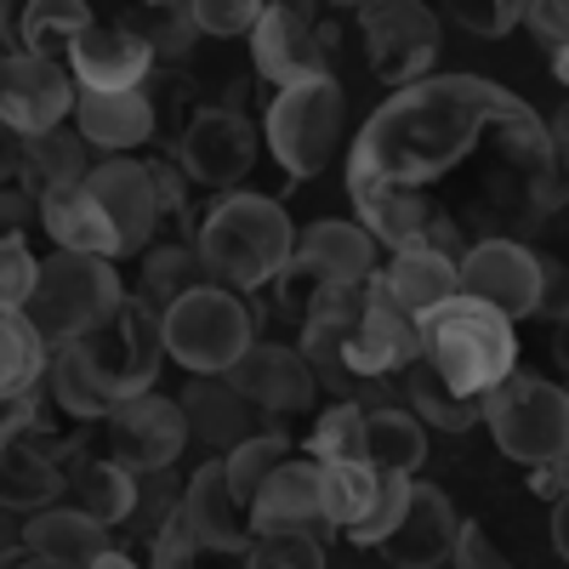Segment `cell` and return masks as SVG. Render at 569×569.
I'll return each instance as SVG.
<instances>
[{"label": "cell", "mask_w": 569, "mask_h": 569, "mask_svg": "<svg viewBox=\"0 0 569 569\" xmlns=\"http://www.w3.org/2000/svg\"><path fill=\"white\" fill-rule=\"evenodd\" d=\"M461 177L450 222L479 240H525L558 200L547 120L485 74H427L376 109L348 149V194H416L439 211Z\"/></svg>", "instance_id": "6da1fadb"}, {"label": "cell", "mask_w": 569, "mask_h": 569, "mask_svg": "<svg viewBox=\"0 0 569 569\" xmlns=\"http://www.w3.org/2000/svg\"><path fill=\"white\" fill-rule=\"evenodd\" d=\"M160 359H166L160 313L142 308L137 297H126L120 313L103 330H91V337H80V342L52 353V365H46V388H52V405L63 416L103 421L114 405L154 388Z\"/></svg>", "instance_id": "7a4b0ae2"}, {"label": "cell", "mask_w": 569, "mask_h": 569, "mask_svg": "<svg viewBox=\"0 0 569 569\" xmlns=\"http://www.w3.org/2000/svg\"><path fill=\"white\" fill-rule=\"evenodd\" d=\"M194 251L211 284L246 297V291H268L297 262V228L284 217V206L268 194H222L200 217Z\"/></svg>", "instance_id": "3957f363"}, {"label": "cell", "mask_w": 569, "mask_h": 569, "mask_svg": "<svg viewBox=\"0 0 569 569\" xmlns=\"http://www.w3.org/2000/svg\"><path fill=\"white\" fill-rule=\"evenodd\" d=\"M416 330H421V359L433 365L461 399H490L518 370L512 319H501L496 308L472 302V297H450L445 308L421 313Z\"/></svg>", "instance_id": "277c9868"}, {"label": "cell", "mask_w": 569, "mask_h": 569, "mask_svg": "<svg viewBox=\"0 0 569 569\" xmlns=\"http://www.w3.org/2000/svg\"><path fill=\"white\" fill-rule=\"evenodd\" d=\"M126 302V284L114 273V262L98 257H74V251H52L34 268V291L23 302V319L34 325V337L46 348H69L91 330H103Z\"/></svg>", "instance_id": "5b68a950"}, {"label": "cell", "mask_w": 569, "mask_h": 569, "mask_svg": "<svg viewBox=\"0 0 569 569\" xmlns=\"http://www.w3.org/2000/svg\"><path fill=\"white\" fill-rule=\"evenodd\" d=\"M342 126H348V98H342L337 74L284 86L262 109V137L273 149V166L291 182H308V177H319L330 160H337Z\"/></svg>", "instance_id": "8992f818"}, {"label": "cell", "mask_w": 569, "mask_h": 569, "mask_svg": "<svg viewBox=\"0 0 569 569\" xmlns=\"http://www.w3.org/2000/svg\"><path fill=\"white\" fill-rule=\"evenodd\" d=\"M160 342L166 359H177L188 376H228L257 342V319L246 297L222 291V284H200V291L177 297L160 313Z\"/></svg>", "instance_id": "52a82bcc"}, {"label": "cell", "mask_w": 569, "mask_h": 569, "mask_svg": "<svg viewBox=\"0 0 569 569\" xmlns=\"http://www.w3.org/2000/svg\"><path fill=\"white\" fill-rule=\"evenodd\" d=\"M485 427L507 461L518 467H552L569 445V393L547 376L512 370L507 382L485 399Z\"/></svg>", "instance_id": "ba28073f"}, {"label": "cell", "mask_w": 569, "mask_h": 569, "mask_svg": "<svg viewBox=\"0 0 569 569\" xmlns=\"http://www.w3.org/2000/svg\"><path fill=\"white\" fill-rule=\"evenodd\" d=\"M359 29H365L370 74L393 91L427 80V69L439 63L445 23H439V12L416 7V0H370V7H359Z\"/></svg>", "instance_id": "9c48e42d"}, {"label": "cell", "mask_w": 569, "mask_h": 569, "mask_svg": "<svg viewBox=\"0 0 569 569\" xmlns=\"http://www.w3.org/2000/svg\"><path fill=\"white\" fill-rule=\"evenodd\" d=\"M461 297L496 308L501 319H536L547 313V262L525 240H472L456 262Z\"/></svg>", "instance_id": "30bf717a"}, {"label": "cell", "mask_w": 569, "mask_h": 569, "mask_svg": "<svg viewBox=\"0 0 569 569\" xmlns=\"http://www.w3.org/2000/svg\"><path fill=\"white\" fill-rule=\"evenodd\" d=\"M251 74L268 86V98L284 86H302L330 74V29L313 7H297V0H279V7H262L257 29H251Z\"/></svg>", "instance_id": "8fae6325"}, {"label": "cell", "mask_w": 569, "mask_h": 569, "mask_svg": "<svg viewBox=\"0 0 569 569\" xmlns=\"http://www.w3.org/2000/svg\"><path fill=\"white\" fill-rule=\"evenodd\" d=\"M86 194L98 200V211L114 222L120 233V251L137 257L160 240V222L171 217L166 200H160V177H154V160H103L86 171Z\"/></svg>", "instance_id": "7c38bea8"}, {"label": "cell", "mask_w": 569, "mask_h": 569, "mask_svg": "<svg viewBox=\"0 0 569 569\" xmlns=\"http://www.w3.org/2000/svg\"><path fill=\"white\" fill-rule=\"evenodd\" d=\"M171 166L182 177L206 182V188H233L257 166V131H251V120L240 109L206 103V109H194V120L182 126L177 149H171Z\"/></svg>", "instance_id": "4fadbf2b"}, {"label": "cell", "mask_w": 569, "mask_h": 569, "mask_svg": "<svg viewBox=\"0 0 569 569\" xmlns=\"http://www.w3.org/2000/svg\"><path fill=\"white\" fill-rule=\"evenodd\" d=\"M421 359V330L416 319L388 297L382 273H376L365 284V313L353 319V337H348V370L353 382H393V376H405L410 365Z\"/></svg>", "instance_id": "5bb4252c"}, {"label": "cell", "mask_w": 569, "mask_h": 569, "mask_svg": "<svg viewBox=\"0 0 569 569\" xmlns=\"http://www.w3.org/2000/svg\"><path fill=\"white\" fill-rule=\"evenodd\" d=\"M103 433H109V456L142 479V472H171V461L188 445V421L177 399L137 393L103 416Z\"/></svg>", "instance_id": "9a60e30c"}, {"label": "cell", "mask_w": 569, "mask_h": 569, "mask_svg": "<svg viewBox=\"0 0 569 569\" xmlns=\"http://www.w3.org/2000/svg\"><path fill=\"white\" fill-rule=\"evenodd\" d=\"M74 80L63 63H46V58H0V126H12L23 142L58 131L74 114Z\"/></svg>", "instance_id": "2e32d148"}, {"label": "cell", "mask_w": 569, "mask_h": 569, "mask_svg": "<svg viewBox=\"0 0 569 569\" xmlns=\"http://www.w3.org/2000/svg\"><path fill=\"white\" fill-rule=\"evenodd\" d=\"M222 382L240 393L257 416H302L308 405H313V393H319V382H313V370L302 365V353L297 348H279V342H251V353L233 365Z\"/></svg>", "instance_id": "e0dca14e"}, {"label": "cell", "mask_w": 569, "mask_h": 569, "mask_svg": "<svg viewBox=\"0 0 569 569\" xmlns=\"http://www.w3.org/2000/svg\"><path fill=\"white\" fill-rule=\"evenodd\" d=\"M456 536H461V518H456L450 496L439 485H410L399 525L382 536L376 552L393 569H445L450 552H456Z\"/></svg>", "instance_id": "ac0fdd59"}, {"label": "cell", "mask_w": 569, "mask_h": 569, "mask_svg": "<svg viewBox=\"0 0 569 569\" xmlns=\"http://www.w3.org/2000/svg\"><path fill=\"white\" fill-rule=\"evenodd\" d=\"M74 91H142L149 74H160V63L149 58V46H142L131 29L120 23H91L63 58Z\"/></svg>", "instance_id": "d6986e66"}, {"label": "cell", "mask_w": 569, "mask_h": 569, "mask_svg": "<svg viewBox=\"0 0 569 569\" xmlns=\"http://www.w3.org/2000/svg\"><path fill=\"white\" fill-rule=\"evenodd\" d=\"M182 518H188V536H194L200 552H246L257 541L251 530V507L233 496L228 485V467L206 461L182 490Z\"/></svg>", "instance_id": "ffe728a7"}, {"label": "cell", "mask_w": 569, "mask_h": 569, "mask_svg": "<svg viewBox=\"0 0 569 569\" xmlns=\"http://www.w3.org/2000/svg\"><path fill=\"white\" fill-rule=\"evenodd\" d=\"M251 530L257 536H337L319 512V461H279L273 479L257 490L251 501Z\"/></svg>", "instance_id": "44dd1931"}, {"label": "cell", "mask_w": 569, "mask_h": 569, "mask_svg": "<svg viewBox=\"0 0 569 569\" xmlns=\"http://www.w3.org/2000/svg\"><path fill=\"white\" fill-rule=\"evenodd\" d=\"M297 262L325 291H365L382 273V246L359 222H313L308 233H297Z\"/></svg>", "instance_id": "7402d4cb"}, {"label": "cell", "mask_w": 569, "mask_h": 569, "mask_svg": "<svg viewBox=\"0 0 569 569\" xmlns=\"http://www.w3.org/2000/svg\"><path fill=\"white\" fill-rule=\"evenodd\" d=\"M74 131L86 149L103 154H137L142 142H154L160 114L149 91H80L74 98Z\"/></svg>", "instance_id": "603a6c76"}, {"label": "cell", "mask_w": 569, "mask_h": 569, "mask_svg": "<svg viewBox=\"0 0 569 569\" xmlns=\"http://www.w3.org/2000/svg\"><path fill=\"white\" fill-rule=\"evenodd\" d=\"M182 421H188V439H200L222 456H233L240 445H251L262 433V416L233 393L222 376H194V382L182 388Z\"/></svg>", "instance_id": "cb8c5ba5"}, {"label": "cell", "mask_w": 569, "mask_h": 569, "mask_svg": "<svg viewBox=\"0 0 569 569\" xmlns=\"http://www.w3.org/2000/svg\"><path fill=\"white\" fill-rule=\"evenodd\" d=\"M34 211H40V222H46V233H52V246H58V251L98 257V262L126 257L114 222L98 211V200H91L86 188H58V194H40Z\"/></svg>", "instance_id": "d4e9b609"}, {"label": "cell", "mask_w": 569, "mask_h": 569, "mask_svg": "<svg viewBox=\"0 0 569 569\" xmlns=\"http://www.w3.org/2000/svg\"><path fill=\"white\" fill-rule=\"evenodd\" d=\"M63 496L91 525L114 530V525H131L137 512V472H126L114 456H74L63 467Z\"/></svg>", "instance_id": "484cf974"}, {"label": "cell", "mask_w": 569, "mask_h": 569, "mask_svg": "<svg viewBox=\"0 0 569 569\" xmlns=\"http://www.w3.org/2000/svg\"><path fill=\"white\" fill-rule=\"evenodd\" d=\"M23 552L58 569H86L91 558L109 552V530L91 525L80 507H40L23 518Z\"/></svg>", "instance_id": "4316f807"}, {"label": "cell", "mask_w": 569, "mask_h": 569, "mask_svg": "<svg viewBox=\"0 0 569 569\" xmlns=\"http://www.w3.org/2000/svg\"><path fill=\"white\" fill-rule=\"evenodd\" d=\"M382 284H388V297L421 319V313H433L445 308L450 297H461V284H456V257L433 251V246H405L382 262Z\"/></svg>", "instance_id": "83f0119b"}, {"label": "cell", "mask_w": 569, "mask_h": 569, "mask_svg": "<svg viewBox=\"0 0 569 569\" xmlns=\"http://www.w3.org/2000/svg\"><path fill=\"white\" fill-rule=\"evenodd\" d=\"M427 461V421L405 405H376L365 410V467L393 472V479H416Z\"/></svg>", "instance_id": "f1b7e54d"}, {"label": "cell", "mask_w": 569, "mask_h": 569, "mask_svg": "<svg viewBox=\"0 0 569 569\" xmlns=\"http://www.w3.org/2000/svg\"><path fill=\"white\" fill-rule=\"evenodd\" d=\"M63 496V461L29 439L0 445V507L7 512H40Z\"/></svg>", "instance_id": "f546056e"}, {"label": "cell", "mask_w": 569, "mask_h": 569, "mask_svg": "<svg viewBox=\"0 0 569 569\" xmlns=\"http://www.w3.org/2000/svg\"><path fill=\"white\" fill-rule=\"evenodd\" d=\"M376 496H382V472L376 467H365V461H325L319 467V512L330 530L353 536L370 518Z\"/></svg>", "instance_id": "4dcf8cb0"}, {"label": "cell", "mask_w": 569, "mask_h": 569, "mask_svg": "<svg viewBox=\"0 0 569 569\" xmlns=\"http://www.w3.org/2000/svg\"><path fill=\"white\" fill-rule=\"evenodd\" d=\"M91 23H98V18H91V7H80V0H29V7H18V46L29 58L63 63L69 46Z\"/></svg>", "instance_id": "1f68e13d"}, {"label": "cell", "mask_w": 569, "mask_h": 569, "mask_svg": "<svg viewBox=\"0 0 569 569\" xmlns=\"http://www.w3.org/2000/svg\"><path fill=\"white\" fill-rule=\"evenodd\" d=\"M120 29H131L142 46H149L154 63H188L200 46V29H194V7H177V0H154V7H131L120 18Z\"/></svg>", "instance_id": "d6a6232c"}, {"label": "cell", "mask_w": 569, "mask_h": 569, "mask_svg": "<svg viewBox=\"0 0 569 569\" xmlns=\"http://www.w3.org/2000/svg\"><path fill=\"white\" fill-rule=\"evenodd\" d=\"M200 284H211L200 251L188 246V240H166V246H154L149 257H142V297H137V302L154 308V313H166L177 297L200 291Z\"/></svg>", "instance_id": "836d02e7"}, {"label": "cell", "mask_w": 569, "mask_h": 569, "mask_svg": "<svg viewBox=\"0 0 569 569\" xmlns=\"http://www.w3.org/2000/svg\"><path fill=\"white\" fill-rule=\"evenodd\" d=\"M405 393H410V410H416L427 427H445V433H467V427L485 421V399H461L427 359H416V365L405 370Z\"/></svg>", "instance_id": "e575fe53"}, {"label": "cell", "mask_w": 569, "mask_h": 569, "mask_svg": "<svg viewBox=\"0 0 569 569\" xmlns=\"http://www.w3.org/2000/svg\"><path fill=\"white\" fill-rule=\"evenodd\" d=\"M46 365H52V348L34 337V325L18 308H0V399L34 393L46 382Z\"/></svg>", "instance_id": "d590c367"}, {"label": "cell", "mask_w": 569, "mask_h": 569, "mask_svg": "<svg viewBox=\"0 0 569 569\" xmlns=\"http://www.w3.org/2000/svg\"><path fill=\"white\" fill-rule=\"evenodd\" d=\"M86 171H91V160H86L80 131L58 126V131H46V137H29V177L23 182L34 188V200L40 194H58V188H80Z\"/></svg>", "instance_id": "8d00e7d4"}, {"label": "cell", "mask_w": 569, "mask_h": 569, "mask_svg": "<svg viewBox=\"0 0 569 569\" xmlns=\"http://www.w3.org/2000/svg\"><path fill=\"white\" fill-rule=\"evenodd\" d=\"M308 456L325 467V461H365V405L353 399H337L308 433Z\"/></svg>", "instance_id": "74e56055"}, {"label": "cell", "mask_w": 569, "mask_h": 569, "mask_svg": "<svg viewBox=\"0 0 569 569\" xmlns=\"http://www.w3.org/2000/svg\"><path fill=\"white\" fill-rule=\"evenodd\" d=\"M279 461H291V445H284V433H257L251 445H240L233 456H222L233 496H240V501L251 507V501H257V490L273 479V467H279Z\"/></svg>", "instance_id": "f35d334b"}, {"label": "cell", "mask_w": 569, "mask_h": 569, "mask_svg": "<svg viewBox=\"0 0 569 569\" xmlns=\"http://www.w3.org/2000/svg\"><path fill=\"white\" fill-rule=\"evenodd\" d=\"M246 569H325V541H313V536H257L246 547Z\"/></svg>", "instance_id": "ab89813d"}, {"label": "cell", "mask_w": 569, "mask_h": 569, "mask_svg": "<svg viewBox=\"0 0 569 569\" xmlns=\"http://www.w3.org/2000/svg\"><path fill=\"white\" fill-rule=\"evenodd\" d=\"M257 18H262L257 0H194L200 40H251Z\"/></svg>", "instance_id": "60d3db41"}, {"label": "cell", "mask_w": 569, "mask_h": 569, "mask_svg": "<svg viewBox=\"0 0 569 569\" xmlns=\"http://www.w3.org/2000/svg\"><path fill=\"white\" fill-rule=\"evenodd\" d=\"M34 268H40V257L23 246V233L0 240V308H18L23 313V302L34 291Z\"/></svg>", "instance_id": "b9f144b4"}, {"label": "cell", "mask_w": 569, "mask_h": 569, "mask_svg": "<svg viewBox=\"0 0 569 569\" xmlns=\"http://www.w3.org/2000/svg\"><path fill=\"white\" fill-rule=\"evenodd\" d=\"M405 496H410V479H393V472H382V496H376V507H370V518L348 536L353 547H382V536L399 525V512H405Z\"/></svg>", "instance_id": "7bdbcfd3"}, {"label": "cell", "mask_w": 569, "mask_h": 569, "mask_svg": "<svg viewBox=\"0 0 569 569\" xmlns=\"http://www.w3.org/2000/svg\"><path fill=\"white\" fill-rule=\"evenodd\" d=\"M450 23H461L472 34H507V29L525 23V7H518V0H456Z\"/></svg>", "instance_id": "ee69618b"}, {"label": "cell", "mask_w": 569, "mask_h": 569, "mask_svg": "<svg viewBox=\"0 0 569 569\" xmlns=\"http://www.w3.org/2000/svg\"><path fill=\"white\" fill-rule=\"evenodd\" d=\"M194 536H188V518H182V507L160 525V536H154V552H149V569H194Z\"/></svg>", "instance_id": "f6af8a7d"}, {"label": "cell", "mask_w": 569, "mask_h": 569, "mask_svg": "<svg viewBox=\"0 0 569 569\" xmlns=\"http://www.w3.org/2000/svg\"><path fill=\"white\" fill-rule=\"evenodd\" d=\"M450 569H518L479 525H461V536H456V552H450Z\"/></svg>", "instance_id": "bcb514c9"}, {"label": "cell", "mask_w": 569, "mask_h": 569, "mask_svg": "<svg viewBox=\"0 0 569 569\" xmlns=\"http://www.w3.org/2000/svg\"><path fill=\"white\" fill-rule=\"evenodd\" d=\"M525 23H530V34L547 46L552 58L569 46V7H563V0H530V7H525Z\"/></svg>", "instance_id": "7dc6e473"}, {"label": "cell", "mask_w": 569, "mask_h": 569, "mask_svg": "<svg viewBox=\"0 0 569 569\" xmlns=\"http://www.w3.org/2000/svg\"><path fill=\"white\" fill-rule=\"evenodd\" d=\"M23 177H29V142L12 126H0V194H18Z\"/></svg>", "instance_id": "c3c4849f"}, {"label": "cell", "mask_w": 569, "mask_h": 569, "mask_svg": "<svg viewBox=\"0 0 569 569\" xmlns=\"http://www.w3.org/2000/svg\"><path fill=\"white\" fill-rule=\"evenodd\" d=\"M552 160H558V182H563V194H569V103L552 114Z\"/></svg>", "instance_id": "681fc988"}, {"label": "cell", "mask_w": 569, "mask_h": 569, "mask_svg": "<svg viewBox=\"0 0 569 569\" xmlns=\"http://www.w3.org/2000/svg\"><path fill=\"white\" fill-rule=\"evenodd\" d=\"M18 552H23V518L0 507V563H7V558H18Z\"/></svg>", "instance_id": "f907efd6"}, {"label": "cell", "mask_w": 569, "mask_h": 569, "mask_svg": "<svg viewBox=\"0 0 569 569\" xmlns=\"http://www.w3.org/2000/svg\"><path fill=\"white\" fill-rule=\"evenodd\" d=\"M552 552L569 563V496L552 501Z\"/></svg>", "instance_id": "816d5d0a"}, {"label": "cell", "mask_w": 569, "mask_h": 569, "mask_svg": "<svg viewBox=\"0 0 569 569\" xmlns=\"http://www.w3.org/2000/svg\"><path fill=\"white\" fill-rule=\"evenodd\" d=\"M86 569H142V563H137V558H126V552H114V547H109V552H103V558H91V563H86Z\"/></svg>", "instance_id": "f5cc1de1"}, {"label": "cell", "mask_w": 569, "mask_h": 569, "mask_svg": "<svg viewBox=\"0 0 569 569\" xmlns=\"http://www.w3.org/2000/svg\"><path fill=\"white\" fill-rule=\"evenodd\" d=\"M552 353H558V370H563V382H558V388L569 393V330H558V348H552Z\"/></svg>", "instance_id": "db71d44e"}, {"label": "cell", "mask_w": 569, "mask_h": 569, "mask_svg": "<svg viewBox=\"0 0 569 569\" xmlns=\"http://www.w3.org/2000/svg\"><path fill=\"white\" fill-rule=\"evenodd\" d=\"M552 479H558V490H563V496H569V445H563V456H558V461H552Z\"/></svg>", "instance_id": "11a10c76"}, {"label": "cell", "mask_w": 569, "mask_h": 569, "mask_svg": "<svg viewBox=\"0 0 569 569\" xmlns=\"http://www.w3.org/2000/svg\"><path fill=\"white\" fill-rule=\"evenodd\" d=\"M7 569H58V563H46V558H29V552H23V558H18V563H7Z\"/></svg>", "instance_id": "9f6ffc18"}, {"label": "cell", "mask_w": 569, "mask_h": 569, "mask_svg": "<svg viewBox=\"0 0 569 569\" xmlns=\"http://www.w3.org/2000/svg\"><path fill=\"white\" fill-rule=\"evenodd\" d=\"M552 74H558V80H563V86H569V46H563V52H558V58H552Z\"/></svg>", "instance_id": "6f0895ef"}, {"label": "cell", "mask_w": 569, "mask_h": 569, "mask_svg": "<svg viewBox=\"0 0 569 569\" xmlns=\"http://www.w3.org/2000/svg\"><path fill=\"white\" fill-rule=\"evenodd\" d=\"M558 330H569V308H563V313H558Z\"/></svg>", "instance_id": "680465c9"}, {"label": "cell", "mask_w": 569, "mask_h": 569, "mask_svg": "<svg viewBox=\"0 0 569 569\" xmlns=\"http://www.w3.org/2000/svg\"><path fill=\"white\" fill-rule=\"evenodd\" d=\"M445 569H450V563H445Z\"/></svg>", "instance_id": "91938a15"}]
</instances>
